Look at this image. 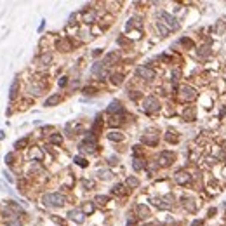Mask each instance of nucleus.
<instances>
[{
	"label": "nucleus",
	"instance_id": "obj_1",
	"mask_svg": "<svg viewBox=\"0 0 226 226\" xmlns=\"http://www.w3.org/2000/svg\"><path fill=\"white\" fill-rule=\"evenodd\" d=\"M44 202H45V205H49V207H61V205H64L66 198L61 193H47L44 196Z\"/></svg>",
	"mask_w": 226,
	"mask_h": 226
},
{
	"label": "nucleus",
	"instance_id": "obj_2",
	"mask_svg": "<svg viewBox=\"0 0 226 226\" xmlns=\"http://www.w3.org/2000/svg\"><path fill=\"white\" fill-rule=\"evenodd\" d=\"M143 110L146 113H155L160 110V103H158V99L153 97V96H150V97H146L143 101Z\"/></svg>",
	"mask_w": 226,
	"mask_h": 226
},
{
	"label": "nucleus",
	"instance_id": "obj_3",
	"mask_svg": "<svg viewBox=\"0 0 226 226\" xmlns=\"http://www.w3.org/2000/svg\"><path fill=\"white\" fill-rule=\"evenodd\" d=\"M136 73H137V77H141L143 80H148V82H151L155 78L153 70H150V68H146V66H137Z\"/></svg>",
	"mask_w": 226,
	"mask_h": 226
},
{
	"label": "nucleus",
	"instance_id": "obj_4",
	"mask_svg": "<svg viewBox=\"0 0 226 226\" xmlns=\"http://www.w3.org/2000/svg\"><path fill=\"white\" fill-rule=\"evenodd\" d=\"M179 97H181L183 101L195 99V97H196V91L193 89V87H181V91H179Z\"/></svg>",
	"mask_w": 226,
	"mask_h": 226
},
{
	"label": "nucleus",
	"instance_id": "obj_5",
	"mask_svg": "<svg viewBox=\"0 0 226 226\" xmlns=\"http://www.w3.org/2000/svg\"><path fill=\"white\" fill-rule=\"evenodd\" d=\"M158 16L164 19V23H167V24H169V30H176V28H177V21H176V18H174V16H171L169 12L162 10Z\"/></svg>",
	"mask_w": 226,
	"mask_h": 226
},
{
	"label": "nucleus",
	"instance_id": "obj_6",
	"mask_svg": "<svg viewBox=\"0 0 226 226\" xmlns=\"http://www.w3.org/2000/svg\"><path fill=\"white\" fill-rule=\"evenodd\" d=\"M172 160H174V153L172 151H162L160 153V165H171L172 164Z\"/></svg>",
	"mask_w": 226,
	"mask_h": 226
},
{
	"label": "nucleus",
	"instance_id": "obj_7",
	"mask_svg": "<svg viewBox=\"0 0 226 226\" xmlns=\"http://www.w3.org/2000/svg\"><path fill=\"white\" fill-rule=\"evenodd\" d=\"M120 59V56H118V52H108L106 56H104V61L103 64L104 66H110V64H115V63Z\"/></svg>",
	"mask_w": 226,
	"mask_h": 226
},
{
	"label": "nucleus",
	"instance_id": "obj_8",
	"mask_svg": "<svg viewBox=\"0 0 226 226\" xmlns=\"http://www.w3.org/2000/svg\"><path fill=\"white\" fill-rule=\"evenodd\" d=\"M190 179H191V176L188 174V172H179V174H176V183H177V185H186V183H190Z\"/></svg>",
	"mask_w": 226,
	"mask_h": 226
},
{
	"label": "nucleus",
	"instance_id": "obj_9",
	"mask_svg": "<svg viewBox=\"0 0 226 226\" xmlns=\"http://www.w3.org/2000/svg\"><path fill=\"white\" fill-rule=\"evenodd\" d=\"M92 73H96L99 78H104V64L103 63H96L92 66Z\"/></svg>",
	"mask_w": 226,
	"mask_h": 226
},
{
	"label": "nucleus",
	"instance_id": "obj_10",
	"mask_svg": "<svg viewBox=\"0 0 226 226\" xmlns=\"http://www.w3.org/2000/svg\"><path fill=\"white\" fill-rule=\"evenodd\" d=\"M137 216L141 217V219H146V217H150V209L146 205H137Z\"/></svg>",
	"mask_w": 226,
	"mask_h": 226
},
{
	"label": "nucleus",
	"instance_id": "obj_11",
	"mask_svg": "<svg viewBox=\"0 0 226 226\" xmlns=\"http://www.w3.org/2000/svg\"><path fill=\"white\" fill-rule=\"evenodd\" d=\"M68 216H70V219L77 221V223H83V219H85L83 217V212H80V210H72Z\"/></svg>",
	"mask_w": 226,
	"mask_h": 226
},
{
	"label": "nucleus",
	"instance_id": "obj_12",
	"mask_svg": "<svg viewBox=\"0 0 226 226\" xmlns=\"http://www.w3.org/2000/svg\"><path fill=\"white\" fill-rule=\"evenodd\" d=\"M58 103H61V96H59V94H52L51 97H47L45 106H56Z\"/></svg>",
	"mask_w": 226,
	"mask_h": 226
},
{
	"label": "nucleus",
	"instance_id": "obj_13",
	"mask_svg": "<svg viewBox=\"0 0 226 226\" xmlns=\"http://www.w3.org/2000/svg\"><path fill=\"white\" fill-rule=\"evenodd\" d=\"M56 45H58L59 51H70V49H72V44H70L68 40H58L56 42Z\"/></svg>",
	"mask_w": 226,
	"mask_h": 226
},
{
	"label": "nucleus",
	"instance_id": "obj_14",
	"mask_svg": "<svg viewBox=\"0 0 226 226\" xmlns=\"http://www.w3.org/2000/svg\"><path fill=\"white\" fill-rule=\"evenodd\" d=\"M115 112H122L120 101H112V104L108 106V113H115Z\"/></svg>",
	"mask_w": 226,
	"mask_h": 226
},
{
	"label": "nucleus",
	"instance_id": "obj_15",
	"mask_svg": "<svg viewBox=\"0 0 226 226\" xmlns=\"http://www.w3.org/2000/svg\"><path fill=\"white\" fill-rule=\"evenodd\" d=\"M195 108L191 106V108H186L185 110V120H195Z\"/></svg>",
	"mask_w": 226,
	"mask_h": 226
},
{
	"label": "nucleus",
	"instance_id": "obj_16",
	"mask_svg": "<svg viewBox=\"0 0 226 226\" xmlns=\"http://www.w3.org/2000/svg\"><path fill=\"white\" fill-rule=\"evenodd\" d=\"M108 139L110 141H122L123 136L120 132H117V131H113V132H108Z\"/></svg>",
	"mask_w": 226,
	"mask_h": 226
},
{
	"label": "nucleus",
	"instance_id": "obj_17",
	"mask_svg": "<svg viewBox=\"0 0 226 226\" xmlns=\"http://www.w3.org/2000/svg\"><path fill=\"white\" fill-rule=\"evenodd\" d=\"M96 19V14H94V10H87L85 14H83V21L85 23H92Z\"/></svg>",
	"mask_w": 226,
	"mask_h": 226
},
{
	"label": "nucleus",
	"instance_id": "obj_18",
	"mask_svg": "<svg viewBox=\"0 0 226 226\" xmlns=\"http://www.w3.org/2000/svg\"><path fill=\"white\" fill-rule=\"evenodd\" d=\"M143 141L148 143V144H155L158 141V136H157V134H153V136H143Z\"/></svg>",
	"mask_w": 226,
	"mask_h": 226
},
{
	"label": "nucleus",
	"instance_id": "obj_19",
	"mask_svg": "<svg viewBox=\"0 0 226 226\" xmlns=\"http://www.w3.org/2000/svg\"><path fill=\"white\" fill-rule=\"evenodd\" d=\"M82 212H83V214H91V212H94V204H92V202H87V204H83Z\"/></svg>",
	"mask_w": 226,
	"mask_h": 226
},
{
	"label": "nucleus",
	"instance_id": "obj_20",
	"mask_svg": "<svg viewBox=\"0 0 226 226\" xmlns=\"http://www.w3.org/2000/svg\"><path fill=\"white\" fill-rule=\"evenodd\" d=\"M183 202H185V207L188 209V210H191V212H195V210H196V207H195V204H193V200H191V198H190V200L185 198Z\"/></svg>",
	"mask_w": 226,
	"mask_h": 226
},
{
	"label": "nucleus",
	"instance_id": "obj_21",
	"mask_svg": "<svg viewBox=\"0 0 226 226\" xmlns=\"http://www.w3.org/2000/svg\"><path fill=\"white\" fill-rule=\"evenodd\" d=\"M49 141H51L52 144H61L63 143V136H61V134H52Z\"/></svg>",
	"mask_w": 226,
	"mask_h": 226
},
{
	"label": "nucleus",
	"instance_id": "obj_22",
	"mask_svg": "<svg viewBox=\"0 0 226 226\" xmlns=\"http://www.w3.org/2000/svg\"><path fill=\"white\" fill-rule=\"evenodd\" d=\"M16 94H18V78L12 82V87H10V94H9V97L10 99H14L16 97Z\"/></svg>",
	"mask_w": 226,
	"mask_h": 226
},
{
	"label": "nucleus",
	"instance_id": "obj_23",
	"mask_svg": "<svg viewBox=\"0 0 226 226\" xmlns=\"http://www.w3.org/2000/svg\"><path fill=\"white\" fill-rule=\"evenodd\" d=\"M132 167H134V171H141L144 167V164H143V160L141 158H134V162H132Z\"/></svg>",
	"mask_w": 226,
	"mask_h": 226
},
{
	"label": "nucleus",
	"instance_id": "obj_24",
	"mask_svg": "<svg viewBox=\"0 0 226 226\" xmlns=\"http://www.w3.org/2000/svg\"><path fill=\"white\" fill-rule=\"evenodd\" d=\"M80 150H82V151H87V153H92L96 148H94L92 144H89V143H82L80 144Z\"/></svg>",
	"mask_w": 226,
	"mask_h": 226
},
{
	"label": "nucleus",
	"instance_id": "obj_25",
	"mask_svg": "<svg viewBox=\"0 0 226 226\" xmlns=\"http://www.w3.org/2000/svg\"><path fill=\"white\" fill-rule=\"evenodd\" d=\"M26 143H28V137H23V139H19V141L14 143V148H16V150H21V148L26 146Z\"/></svg>",
	"mask_w": 226,
	"mask_h": 226
},
{
	"label": "nucleus",
	"instance_id": "obj_26",
	"mask_svg": "<svg viewBox=\"0 0 226 226\" xmlns=\"http://www.w3.org/2000/svg\"><path fill=\"white\" fill-rule=\"evenodd\" d=\"M127 186L137 188V186H139V179H137V177H127Z\"/></svg>",
	"mask_w": 226,
	"mask_h": 226
},
{
	"label": "nucleus",
	"instance_id": "obj_27",
	"mask_svg": "<svg viewBox=\"0 0 226 226\" xmlns=\"http://www.w3.org/2000/svg\"><path fill=\"white\" fill-rule=\"evenodd\" d=\"M123 77L120 75V73H115V75H112V82L115 83V85H118V83H122Z\"/></svg>",
	"mask_w": 226,
	"mask_h": 226
},
{
	"label": "nucleus",
	"instance_id": "obj_28",
	"mask_svg": "<svg viewBox=\"0 0 226 226\" xmlns=\"http://www.w3.org/2000/svg\"><path fill=\"white\" fill-rule=\"evenodd\" d=\"M157 28H158V31L162 33V37H165V35L169 33V28H165V26H164V23H160V21L157 23Z\"/></svg>",
	"mask_w": 226,
	"mask_h": 226
},
{
	"label": "nucleus",
	"instance_id": "obj_29",
	"mask_svg": "<svg viewBox=\"0 0 226 226\" xmlns=\"http://www.w3.org/2000/svg\"><path fill=\"white\" fill-rule=\"evenodd\" d=\"M30 155H31V158H37V160H40L42 158V151L38 150V148H33Z\"/></svg>",
	"mask_w": 226,
	"mask_h": 226
},
{
	"label": "nucleus",
	"instance_id": "obj_30",
	"mask_svg": "<svg viewBox=\"0 0 226 226\" xmlns=\"http://www.w3.org/2000/svg\"><path fill=\"white\" fill-rule=\"evenodd\" d=\"M51 61H52V56H51V54H44V56L40 58V63H42V64H49Z\"/></svg>",
	"mask_w": 226,
	"mask_h": 226
},
{
	"label": "nucleus",
	"instance_id": "obj_31",
	"mask_svg": "<svg viewBox=\"0 0 226 226\" xmlns=\"http://www.w3.org/2000/svg\"><path fill=\"white\" fill-rule=\"evenodd\" d=\"M96 202H97V204H101V205H104V204L108 202V196H104V195H97V196H96Z\"/></svg>",
	"mask_w": 226,
	"mask_h": 226
},
{
	"label": "nucleus",
	"instance_id": "obj_32",
	"mask_svg": "<svg viewBox=\"0 0 226 226\" xmlns=\"http://www.w3.org/2000/svg\"><path fill=\"white\" fill-rule=\"evenodd\" d=\"M75 164L82 165V167H87V162H85V160H83L82 157H77V158H75Z\"/></svg>",
	"mask_w": 226,
	"mask_h": 226
},
{
	"label": "nucleus",
	"instance_id": "obj_33",
	"mask_svg": "<svg viewBox=\"0 0 226 226\" xmlns=\"http://www.w3.org/2000/svg\"><path fill=\"white\" fill-rule=\"evenodd\" d=\"M198 56H200V58H204V56H209V49H207V47H200V51H198Z\"/></svg>",
	"mask_w": 226,
	"mask_h": 226
},
{
	"label": "nucleus",
	"instance_id": "obj_34",
	"mask_svg": "<svg viewBox=\"0 0 226 226\" xmlns=\"http://www.w3.org/2000/svg\"><path fill=\"white\" fill-rule=\"evenodd\" d=\"M110 172H108V171H99V177H101V179H110Z\"/></svg>",
	"mask_w": 226,
	"mask_h": 226
},
{
	"label": "nucleus",
	"instance_id": "obj_35",
	"mask_svg": "<svg viewBox=\"0 0 226 226\" xmlns=\"http://www.w3.org/2000/svg\"><path fill=\"white\" fill-rule=\"evenodd\" d=\"M181 44L186 45V47H193V42L190 40V38H181Z\"/></svg>",
	"mask_w": 226,
	"mask_h": 226
},
{
	"label": "nucleus",
	"instance_id": "obj_36",
	"mask_svg": "<svg viewBox=\"0 0 226 226\" xmlns=\"http://www.w3.org/2000/svg\"><path fill=\"white\" fill-rule=\"evenodd\" d=\"M113 193H117V195H122V193H123V190H122V186H120V185H117V186H113Z\"/></svg>",
	"mask_w": 226,
	"mask_h": 226
},
{
	"label": "nucleus",
	"instance_id": "obj_37",
	"mask_svg": "<svg viewBox=\"0 0 226 226\" xmlns=\"http://www.w3.org/2000/svg\"><path fill=\"white\" fill-rule=\"evenodd\" d=\"M7 226H23V225H21L18 219H12V221H9V223H7Z\"/></svg>",
	"mask_w": 226,
	"mask_h": 226
},
{
	"label": "nucleus",
	"instance_id": "obj_38",
	"mask_svg": "<svg viewBox=\"0 0 226 226\" xmlns=\"http://www.w3.org/2000/svg\"><path fill=\"white\" fill-rule=\"evenodd\" d=\"M118 123H120V120H118V117H113L112 120H110V125H113V127H115V125H118Z\"/></svg>",
	"mask_w": 226,
	"mask_h": 226
},
{
	"label": "nucleus",
	"instance_id": "obj_39",
	"mask_svg": "<svg viewBox=\"0 0 226 226\" xmlns=\"http://www.w3.org/2000/svg\"><path fill=\"white\" fill-rule=\"evenodd\" d=\"M165 137H167V141H177V136H171V134H167Z\"/></svg>",
	"mask_w": 226,
	"mask_h": 226
},
{
	"label": "nucleus",
	"instance_id": "obj_40",
	"mask_svg": "<svg viewBox=\"0 0 226 226\" xmlns=\"http://www.w3.org/2000/svg\"><path fill=\"white\" fill-rule=\"evenodd\" d=\"M5 162H7V164H12V153H9L5 157Z\"/></svg>",
	"mask_w": 226,
	"mask_h": 226
},
{
	"label": "nucleus",
	"instance_id": "obj_41",
	"mask_svg": "<svg viewBox=\"0 0 226 226\" xmlns=\"http://www.w3.org/2000/svg\"><path fill=\"white\" fill-rule=\"evenodd\" d=\"M134 153H136V155H143V150H141V148H137V146H136V148H134Z\"/></svg>",
	"mask_w": 226,
	"mask_h": 226
},
{
	"label": "nucleus",
	"instance_id": "obj_42",
	"mask_svg": "<svg viewBox=\"0 0 226 226\" xmlns=\"http://www.w3.org/2000/svg\"><path fill=\"white\" fill-rule=\"evenodd\" d=\"M59 85H61V87H63V85H66V77H64V78H61V80H59Z\"/></svg>",
	"mask_w": 226,
	"mask_h": 226
},
{
	"label": "nucleus",
	"instance_id": "obj_43",
	"mask_svg": "<svg viewBox=\"0 0 226 226\" xmlns=\"http://www.w3.org/2000/svg\"><path fill=\"white\" fill-rule=\"evenodd\" d=\"M202 223H204V221H195L191 226H202Z\"/></svg>",
	"mask_w": 226,
	"mask_h": 226
}]
</instances>
